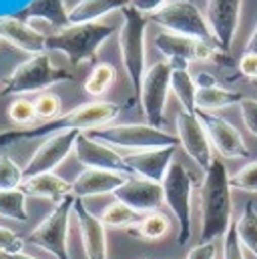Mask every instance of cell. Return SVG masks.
I'll return each mask as SVG.
<instances>
[{
  "mask_svg": "<svg viewBox=\"0 0 257 259\" xmlns=\"http://www.w3.org/2000/svg\"><path fill=\"white\" fill-rule=\"evenodd\" d=\"M0 38L10 42L14 49L28 53V55H40L47 53V34L32 28L30 22H24L20 18L12 16H0Z\"/></svg>",
  "mask_w": 257,
  "mask_h": 259,
  "instance_id": "cell-20",
  "label": "cell"
},
{
  "mask_svg": "<svg viewBox=\"0 0 257 259\" xmlns=\"http://www.w3.org/2000/svg\"><path fill=\"white\" fill-rule=\"evenodd\" d=\"M239 72H241L245 78L255 80L257 82V55H245V53H243V57H241V61H239Z\"/></svg>",
  "mask_w": 257,
  "mask_h": 259,
  "instance_id": "cell-41",
  "label": "cell"
},
{
  "mask_svg": "<svg viewBox=\"0 0 257 259\" xmlns=\"http://www.w3.org/2000/svg\"><path fill=\"white\" fill-rule=\"evenodd\" d=\"M115 80H117V70H115V66L109 65V63H97V65L93 66L89 78L84 80V91H87L91 97L99 99V97H103V95L115 84Z\"/></svg>",
  "mask_w": 257,
  "mask_h": 259,
  "instance_id": "cell-31",
  "label": "cell"
},
{
  "mask_svg": "<svg viewBox=\"0 0 257 259\" xmlns=\"http://www.w3.org/2000/svg\"><path fill=\"white\" fill-rule=\"evenodd\" d=\"M99 217L107 229H128V231L143 219V215L139 211L131 209L128 205L117 201V199L113 203H109Z\"/></svg>",
  "mask_w": 257,
  "mask_h": 259,
  "instance_id": "cell-27",
  "label": "cell"
},
{
  "mask_svg": "<svg viewBox=\"0 0 257 259\" xmlns=\"http://www.w3.org/2000/svg\"><path fill=\"white\" fill-rule=\"evenodd\" d=\"M171 0H128V6H133L135 10H139L145 16H151V14H155L157 10H161Z\"/></svg>",
  "mask_w": 257,
  "mask_h": 259,
  "instance_id": "cell-39",
  "label": "cell"
},
{
  "mask_svg": "<svg viewBox=\"0 0 257 259\" xmlns=\"http://www.w3.org/2000/svg\"><path fill=\"white\" fill-rule=\"evenodd\" d=\"M123 24L119 30V51L123 68L133 89V101H139L141 84L147 74V26L149 16L141 14L133 6L121 10Z\"/></svg>",
  "mask_w": 257,
  "mask_h": 259,
  "instance_id": "cell-4",
  "label": "cell"
},
{
  "mask_svg": "<svg viewBox=\"0 0 257 259\" xmlns=\"http://www.w3.org/2000/svg\"><path fill=\"white\" fill-rule=\"evenodd\" d=\"M4 259H36L32 257L30 253H26V251H18V253H8V255H2Z\"/></svg>",
  "mask_w": 257,
  "mask_h": 259,
  "instance_id": "cell-44",
  "label": "cell"
},
{
  "mask_svg": "<svg viewBox=\"0 0 257 259\" xmlns=\"http://www.w3.org/2000/svg\"><path fill=\"white\" fill-rule=\"evenodd\" d=\"M74 155L76 161L84 167V169H103V171H115V173H123L131 175V169L125 163V155H121L117 149L89 137L87 133H80L74 145Z\"/></svg>",
  "mask_w": 257,
  "mask_h": 259,
  "instance_id": "cell-16",
  "label": "cell"
},
{
  "mask_svg": "<svg viewBox=\"0 0 257 259\" xmlns=\"http://www.w3.org/2000/svg\"><path fill=\"white\" fill-rule=\"evenodd\" d=\"M177 125V139L183 151L193 159V163L205 173L213 165V145L209 141V135L203 127L197 113L179 111L175 117Z\"/></svg>",
  "mask_w": 257,
  "mask_h": 259,
  "instance_id": "cell-12",
  "label": "cell"
},
{
  "mask_svg": "<svg viewBox=\"0 0 257 259\" xmlns=\"http://www.w3.org/2000/svg\"><path fill=\"white\" fill-rule=\"evenodd\" d=\"M74 215L78 221V231L82 239V249L87 259H107V227L103 225L101 217H97L82 199L74 201Z\"/></svg>",
  "mask_w": 257,
  "mask_h": 259,
  "instance_id": "cell-19",
  "label": "cell"
},
{
  "mask_svg": "<svg viewBox=\"0 0 257 259\" xmlns=\"http://www.w3.org/2000/svg\"><path fill=\"white\" fill-rule=\"evenodd\" d=\"M78 135L80 131H63L47 137V141L34 151V155L24 165V179L42 173H55V169L74 151Z\"/></svg>",
  "mask_w": 257,
  "mask_h": 259,
  "instance_id": "cell-13",
  "label": "cell"
},
{
  "mask_svg": "<svg viewBox=\"0 0 257 259\" xmlns=\"http://www.w3.org/2000/svg\"><path fill=\"white\" fill-rule=\"evenodd\" d=\"M113 195L117 201L128 205L131 209L139 211L141 215L153 213L161 207V203H165L163 185L155 183V181L141 179V177H128Z\"/></svg>",
  "mask_w": 257,
  "mask_h": 259,
  "instance_id": "cell-18",
  "label": "cell"
},
{
  "mask_svg": "<svg viewBox=\"0 0 257 259\" xmlns=\"http://www.w3.org/2000/svg\"><path fill=\"white\" fill-rule=\"evenodd\" d=\"M155 47L157 51L165 57V61L173 70L177 68H189L195 61H211L215 59L219 53H223L217 45L213 42H205V40H197L189 36H181V34H173V32H159L155 36Z\"/></svg>",
  "mask_w": 257,
  "mask_h": 259,
  "instance_id": "cell-11",
  "label": "cell"
},
{
  "mask_svg": "<svg viewBox=\"0 0 257 259\" xmlns=\"http://www.w3.org/2000/svg\"><path fill=\"white\" fill-rule=\"evenodd\" d=\"M128 6V0H78L68 10V22L70 24H91L99 22L107 14L115 10H123Z\"/></svg>",
  "mask_w": 257,
  "mask_h": 259,
  "instance_id": "cell-24",
  "label": "cell"
},
{
  "mask_svg": "<svg viewBox=\"0 0 257 259\" xmlns=\"http://www.w3.org/2000/svg\"><path fill=\"white\" fill-rule=\"evenodd\" d=\"M227 167L221 161L203 173L199 187V213H201V243L223 239L233 223V199Z\"/></svg>",
  "mask_w": 257,
  "mask_h": 259,
  "instance_id": "cell-1",
  "label": "cell"
},
{
  "mask_svg": "<svg viewBox=\"0 0 257 259\" xmlns=\"http://www.w3.org/2000/svg\"><path fill=\"white\" fill-rule=\"evenodd\" d=\"M34 111H36V121L40 123H49V121H55L61 117V111H63V101L57 93L53 91H45L40 93L34 101Z\"/></svg>",
  "mask_w": 257,
  "mask_h": 259,
  "instance_id": "cell-33",
  "label": "cell"
},
{
  "mask_svg": "<svg viewBox=\"0 0 257 259\" xmlns=\"http://www.w3.org/2000/svg\"><path fill=\"white\" fill-rule=\"evenodd\" d=\"M74 195H68L63 201H59L53 211L28 233L26 241L51 253L55 259H72L68 253V221L70 213L74 211Z\"/></svg>",
  "mask_w": 257,
  "mask_h": 259,
  "instance_id": "cell-8",
  "label": "cell"
},
{
  "mask_svg": "<svg viewBox=\"0 0 257 259\" xmlns=\"http://www.w3.org/2000/svg\"><path fill=\"white\" fill-rule=\"evenodd\" d=\"M24 241L26 239H22L18 233H14L12 229L0 225V255L24 251Z\"/></svg>",
  "mask_w": 257,
  "mask_h": 259,
  "instance_id": "cell-37",
  "label": "cell"
},
{
  "mask_svg": "<svg viewBox=\"0 0 257 259\" xmlns=\"http://www.w3.org/2000/svg\"><path fill=\"white\" fill-rule=\"evenodd\" d=\"M235 225H237V233H239V239L245 251H249L257 259V209L253 201L245 203L243 213L235 219Z\"/></svg>",
  "mask_w": 257,
  "mask_h": 259,
  "instance_id": "cell-29",
  "label": "cell"
},
{
  "mask_svg": "<svg viewBox=\"0 0 257 259\" xmlns=\"http://www.w3.org/2000/svg\"><path fill=\"white\" fill-rule=\"evenodd\" d=\"M14 16L24 22H30L32 18H42L49 24H53L57 30L70 26L64 0H30V4L20 12H16Z\"/></svg>",
  "mask_w": 257,
  "mask_h": 259,
  "instance_id": "cell-23",
  "label": "cell"
},
{
  "mask_svg": "<svg viewBox=\"0 0 257 259\" xmlns=\"http://www.w3.org/2000/svg\"><path fill=\"white\" fill-rule=\"evenodd\" d=\"M74 74L68 72L66 68L57 66L49 51L30 57L28 61L20 63L2 82L0 95L2 97H18V95H28V93H45L51 87L59 82H72Z\"/></svg>",
  "mask_w": 257,
  "mask_h": 259,
  "instance_id": "cell-5",
  "label": "cell"
},
{
  "mask_svg": "<svg viewBox=\"0 0 257 259\" xmlns=\"http://www.w3.org/2000/svg\"><path fill=\"white\" fill-rule=\"evenodd\" d=\"M26 197L22 189H8L0 191V217L26 223L28 221V209H26Z\"/></svg>",
  "mask_w": 257,
  "mask_h": 259,
  "instance_id": "cell-30",
  "label": "cell"
},
{
  "mask_svg": "<svg viewBox=\"0 0 257 259\" xmlns=\"http://www.w3.org/2000/svg\"><path fill=\"white\" fill-rule=\"evenodd\" d=\"M197 117L201 119L207 131L213 149L223 159H249V147L245 145V139L229 121H225L217 113H205V111H197Z\"/></svg>",
  "mask_w": 257,
  "mask_h": 259,
  "instance_id": "cell-14",
  "label": "cell"
},
{
  "mask_svg": "<svg viewBox=\"0 0 257 259\" xmlns=\"http://www.w3.org/2000/svg\"><path fill=\"white\" fill-rule=\"evenodd\" d=\"M119 113H121V105H117L113 101H93V103H84V105L64 113L55 121L40 123V125L28 127V129H16L12 131V135L18 143V141L36 139V137H51V135H57L63 131L89 133V131L113 125V121L119 117Z\"/></svg>",
  "mask_w": 257,
  "mask_h": 259,
  "instance_id": "cell-2",
  "label": "cell"
},
{
  "mask_svg": "<svg viewBox=\"0 0 257 259\" xmlns=\"http://www.w3.org/2000/svg\"><path fill=\"white\" fill-rule=\"evenodd\" d=\"M221 259H245V247L239 239L235 221L231 223V227L221 239Z\"/></svg>",
  "mask_w": 257,
  "mask_h": 259,
  "instance_id": "cell-36",
  "label": "cell"
},
{
  "mask_svg": "<svg viewBox=\"0 0 257 259\" xmlns=\"http://www.w3.org/2000/svg\"><path fill=\"white\" fill-rule=\"evenodd\" d=\"M16 139L12 135V131H2L0 133V147H8V145H14Z\"/></svg>",
  "mask_w": 257,
  "mask_h": 259,
  "instance_id": "cell-43",
  "label": "cell"
},
{
  "mask_svg": "<svg viewBox=\"0 0 257 259\" xmlns=\"http://www.w3.org/2000/svg\"><path fill=\"white\" fill-rule=\"evenodd\" d=\"M239 111H241V119L245 123V129L249 131L253 137H257V99L245 97L239 103Z\"/></svg>",
  "mask_w": 257,
  "mask_h": 259,
  "instance_id": "cell-38",
  "label": "cell"
},
{
  "mask_svg": "<svg viewBox=\"0 0 257 259\" xmlns=\"http://www.w3.org/2000/svg\"><path fill=\"white\" fill-rule=\"evenodd\" d=\"M217 257V245H215V241H207V243H201L199 241V245H195L189 249V253H187V257L185 259H215Z\"/></svg>",
  "mask_w": 257,
  "mask_h": 259,
  "instance_id": "cell-40",
  "label": "cell"
},
{
  "mask_svg": "<svg viewBox=\"0 0 257 259\" xmlns=\"http://www.w3.org/2000/svg\"><path fill=\"white\" fill-rule=\"evenodd\" d=\"M177 147H163V149H149V151H137V153H127L125 163L131 169L133 177H141L147 181L163 183L171 165L175 163Z\"/></svg>",
  "mask_w": 257,
  "mask_h": 259,
  "instance_id": "cell-17",
  "label": "cell"
},
{
  "mask_svg": "<svg viewBox=\"0 0 257 259\" xmlns=\"http://www.w3.org/2000/svg\"><path fill=\"white\" fill-rule=\"evenodd\" d=\"M149 20L167 32L215 45V38H213V32L209 28L205 14L193 4L191 0H171L161 10L151 14Z\"/></svg>",
  "mask_w": 257,
  "mask_h": 259,
  "instance_id": "cell-9",
  "label": "cell"
},
{
  "mask_svg": "<svg viewBox=\"0 0 257 259\" xmlns=\"http://www.w3.org/2000/svg\"><path fill=\"white\" fill-rule=\"evenodd\" d=\"M127 179L128 175L115 173V171L84 169L72 181V195L76 199H87V197H97V195L115 193Z\"/></svg>",
  "mask_w": 257,
  "mask_h": 259,
  "instance_id": "cell-21",
  "label": "cell"
},
{
  "mask_svg": "<svg viewBox=\"0 0 257 259\" xmlns=\"http://www.w3.org/2000/svg\"><path fill=\"white\" fill-rule=\"evenodd\" d=\"M115 24L91 22V24H70L66 28L47 34V51H59L72 66L95 61L101 47L115 34Z\"/></svg>",
  "mask_w": 257,
  "mask_h": 259,
  "instance_id": "cell-3",
  "label": "cell"
},
{
  "mask_svg": "<svg viewBox=\"0 0 257 259\" xmlns=\"http://www.w3.org/2000/svg\"><path fill=\"white\" fill-rule=\"evenodd\" d=\"M171 74L173 68L167 61L155 63L151 68H147V74L141 84V111L145 115V121L153 127L163 129L165 123V109H167V99L171 93Z\"/></svg>",
  "mask_w": 257,
  "mask_h": 259,
  "instance_id": "cell-10",
  "label": "cell"
},
{
  "mask_svg": "<svg viewBox=\"0 0 257 259\" xmlns=\"http://www.w3.org/2000/svg\"><path fill=\"white\" fill-rule=\"evenodd\" d=\"M241 4L243 0H207L205 18L213 32L215 45L223 53H229L233 47L241 18Z\"/></svg>",
  "mask_w": 257,
  "mask_h": 259,
  "instance_id": "cell-15",
  "label": "cell"
},
{
  "mask_svg": "<svg viewBox=\"0 0 257 259\" xmlns=\"http://www.w3.org/2000/svg\"><path fill=\"white\" fill-rule=\"evenodd\" d=\"M171 91L177 97L181 111L197 113V82L189 68H177L171 74Z\"/></svg>",
  "mask_w": 257,
  "mask_h": 259,
  "instance_id": "cell-26",
  "label": "cell"
},
{
  "mask_svg": "<svg viewBox=\"0 0 257 259\" xmlns=\"http://www.w3.org/2000/svg\"><path fill=\"white\" fill-rule=\"evenodd\" d=\"M20 189L28 197L47 199V201H53L57 205L64 197L72 195V183L64 181L57 173H42V175H34V177L24 179Z\"/></svg>",
  "mask_w": 257,
  "mask_h": 259,
  "instance_id": "cell-22",
  "label": "cell"
},
{
  "mask_svg": "<svg viewBox=\"0 0 257 259\" xmlns=\"http://www.w3.org/2000/svg\"><path fill=\"white\" fill-rule=\"evenodd\" d=\"M229 183H231V189L235 191L257 193V161H251L245 167H241L235 175L229 177Z\"/></svg>",
  "mask_w": 257,
  "mask_h": 259,
  "instance_id": "cell-35",
  "label": "cell"
},
{
  "mask_svg": "<svg viewBox=\"0 0 257 259\" xmlns=\"http://www.w3.org/2000/svg\"><path fill=\"white\" fill-rule=\"evenodd\" d=\"M87 135L113 147V149H123L128 153L179 145L177 135H171L165 129L153 127L149 123H123V125L113 123V125H107L101 129L89 131Z\"/></svg>",
  "mask_w": 257,
  "mask_h": 259,
  "instance_id": "cell-6",
  "label": "cell"
},
{
  "mask_svg": "<svg viewBox=\"0 0 257 259\" xmlns=\"http://www.w3.org/2000/svg\"><path fill=\"white\" fill-rule=\"evenodd\" d=\"M245 55H257V22L249 40H247V45H245Z\"/></svg>",
  "mask_w": 257,
  "mask_h": 259,
  "instance_id": "cell-42",
  "label": "cell"
},
{
  "mask_svg": "<svg viewBox=\"0 0 257 259\" xmlns=\"http://www.w3.org/2000/svg\"><path fill=\"white\" fill-rule=\"evenodd\" d=\"M169 229H171L169 217L159 211H153V213L143 215V219L131 229V233L143 241H157V239L165 237L169 233Z\"/></svg>",
  "mask_w": 257,
  "mask_h": 259,
  "instance_id": "cell-28",
  "label": "cell"
},
{
  "mask_svg": "<svg viewBox=\"0 0 257 259\" xmlns=\"http://www.w3.org/2000/svg\"><path fill=\"white\" fill-rule=\"evenodd\" d=\"M163 185L165 205L177 219V245L185 247L191 239L193 217H191V197L195 189V179L185 165L173 163Z\"/></svg>",
  "mask_w": 257,
  "mask_h": 259,
  "instance_id": "cell-7",
  "label": "cell"
},
{
  "mask_svg": "<svg viewBox=\"0 0 257 259\" xmlns=\"http://www.w3.org/2000/svg\"><path fill=\"white\" fill-rule=\"evenodd\" d=\"M24 183V167H20L10 155H0V191L20 189Z\"/></svg>",
  "mask_w": 257,
  "mask_h": 259,
  "instance_id": "cell-32",
  "label": "cell"
},
{
  "mask_svg": "<svg viewBox=\"0 0 257 259\" xmlns=\"http://www.w3.org/2000/svg\"><path fill=\"white\" fill-rule=\"evenodd\" d=\"M243 99L245 97L239 91L225 89L219 82L209 84V87H197V111L217 113L231 105H239Z\"/></svg>",
  "mask_w": 257,
  "mask_h": 259,
  "instance_id": "cell-25",
  "label": "cell"
},
{
  "mask_svg": "<svg viewBox=\"0 0 257 259\" xmlns=\"http://www.w3.org/2000/svg\"><path fill=\"white\" fill-rule=\"evenodd\" d=\"M8 119L14 123V125H20V127H28L32 123H36V111H34V103L28 101V99H14L10 105H8Z\"/></svg>",
  "mask_w": 257,
  "mask_h": 259,
  "instance_id": "cell-34",
  "label": "cell"
}]
</instances>
